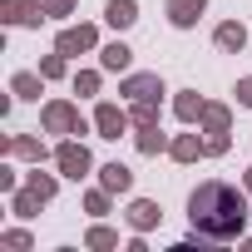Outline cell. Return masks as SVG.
Returning a JSON list of instances; mask_svg holds the SVG:
<instances>
[{
    "label": "cell",
    "mask_w": 252,
    "mask_h": 252,
    "mask_svg": "<svg viewBox=\"0 0 252 252\" xmlns=\"http://www.w3.org/2000/svg\"><path fill=\"white\" fill-rule=\"evenodd\" d=\"M139 149H144V154H158V149H163V134H158V124H149V129L139 134Z\"/></svg>",
    "instance_id": "9a60e30c"
},
{
    "label": "cell",
    "mask_w": 252,
    "mask_h": 252,
    "mask_svg": "<svg viewBox=\"0 0 252 252\" xmlns=\"http://www.w3.org/2000/svg\"><path fill=\"white\" fill-rule=\"evenodd\" d=\"M188 218H193V227H198L203 237L227 242V237H237L242 222H247V198H242L232 183H203V188L188 198Z\"/></svg>",
    "instance_id": "6da1fadb"
},
{
    "label": "cell",
    "mask_w": 252,
    "mask_h": 252,
    "mask_svg": "<svg viewBox=\"0 0 252 252\" xmlns=\"http://www.w3.org/2000/svg\"><path fill=\"white\" fill-rule=\"evenodd\" d=\"M0 10H5V20H10V25H35V20L45 15V10L35 5V0H5Z\"/></svg>",
    "instance_id": "5b68a950"
},
{
    "label": "cell",
    "mask_w": 252,
    "mask_h": 252,
    "mask_svg": "<svg viewBox=\"0 0 252 252\" xmlns=\"http://www.w3.org/2000/svg\"><path fill=\"white\" fill-rule=\"evenodd\" d=\"M89 242H94V247H114V232H109V227H94Z\"/></svg>",
    "instance_id": "603a6c76"
},
{
    "label": "cell",
    "mask_w": 252,
    "mask_h": 252,
    "mask_svg": "<svg viewBox=\"0 0 252 252\" xmlns=\"http://www.w3.org/2000/svg\"><path fill=\"white\" fill-rule=\"evenodd\" d=\"M99 173H104V193H124V188L134 183V173L124 168V163H104Z\"/></svg>",
    "instance_id": "30bf717a"
},
{
    "label": "cell",
    "mask_w": 252,
    "mask_h": 252,
    "mask_svg": "<svg viewBox=\"0 0 252 252\" xmlns=\"http://www.w3.org/2000/svg\"><path fill=\"white\" fill-rule=\"evenodd\" d=\"M154 119H158V109H154V99H139V109H134V124H139V129H149Z\"/></svg>",
    "instance_id": "ac0fdd59"
},
{
    "label": "cell",
    "mask_w": 252,
    "mask_h": 252,
    "mask_svg": "<svg viewBox=\"0 0 252 252\" xmlns=\"http://www.w3.org/2000/svg\"><path fill=\"white\" fill-rule=\"evenodd\" d=\"M40 74H50V79H55V74H64V55H50V60L40 64Z\"/></svg>",
    "instance_id": "44dd1931"
},
{
    "label": "cell",
    "mask_w": 252,
    "mask_h": 252,
    "mask_svg": "<svg viewBox=\"0 0 252 252\" xmlns=\"http://www.w3.org/2000/svg\"><path fill=\"white\" fill-rule=\"evenodd\" d=\"M94 124H99V134H104V139H119L124 129H129V119H124V114H119L114 104H99V114H94Z\"/></svg>",
    "instance_id": "277c9868"
},
{
    "label": "cell",
    "mask_w": 252,
    "mask_h": 252,
    "mask_svg": "<svg viewBox=\"0 0 252 252\" xmlns=\"http://www.w3.org/2000/svg\"><path fill=\"white\" fill-rule=\"evenodd\" d=\"M198 154H203V144H198L193 134H183V139L173 144V158H178V163H188V158H198Z\"/></svg>",
    "instance_id": "4fadbf2b"
},
{
    "label": "cell",
    "mask_w": 252,
    "mask_h": 252,
    "mask_svg": "<svg viewBox=\"0 0 252 252\" xmlns=\"http://www.w3.org/2000/svg\"><path fill=\"white\" fill-rule=\"evenodd\" d=\"M124 94H129V99H158L163 84H158V74H134L129 84H124Z\"/></svg>",
    "instance_id": "52a82bcc"
},
{
    "label": "cell",
    "mask_w": 252,
    "mask_h": 252,
    "mask_svg": "<svg viewBox=\"0 0 252 252\" xmlns=\"http://www.w3.org/2000/svg\"><path fill=\"white\" fill-rule=\"evenodd\" d=\"M129 45H104V69H129Z\"/></svg>",
    "instance_id": "7c38bea8"
},
{
    "label": "cell",
    "mask_w": 252,
    "mask_h": 252,
    "mask_svg": "<svg viewBox=\"0 0 252 252\" xmlns=\"http://www.w3.org/2000/svg\"><path fill=\"white\" fill-rule=\"evenodd\" d=\"M104 20H109L114 30H129V25L139 20V5H134V0H109V10H104Z\"/></svg>",
    "instance_id": "8992f818"
},
{
    "label": "cell",
    "mask_w": 252,
    "mask_h": 252,
    "mask_svg": "<svg viewBox=\"0 0 252 252\" xmlns=\"http://www.w3.org/2000/svg\"><path fill=\"white\" fill-rule=\"evenodd\" d=\"M218 45H222V50H242V45H247V30H242V25H218Z\"/></svg>",
    "instance_id": "8fae6325"
},
{
    "label": "cell",
    "mask_w": 252,
    "mask_h": 252,
    "mask_svg": "<svg viewBox=\"0 0 252 252\" xmlns=\"http://www.w3.org/2000/svg\"><path fill=\"white\" fill-rule=\"evenodd\" d=\"M203 109H208V104H203L198 94H183V99H178V119H198Z\"/></svg>",
    "instance_id": "e0dca14e"
},
{
    "label": "cell",
    "mask_w": 252,
    "mask_h": 252,
    "mask_svg": "<svg viewBox=\"0 0 252 252\" xmlns=\"http://www.w3.org/2000/svg\"><path fill=\"white\" fill-rule=\"evenodd\" d=\"M203 119H208V134H213V129H227V109H218V104H208Z\"/></svg>",
    "instance_id": "d6986e66"
},
{
    "label": "cell",
    "mask_w": 252,
    "mask_h": 252,
    "mask_svg": "<svg viewBox=\"0 0 252 252\" xmlns=\"http://www.w3.org/2000/svg\"><path fill=\"white\" fill-rule=\"evenodd\" d=\"M247 193H252V173H247Z\"/></svg>",
    "instance_id": "d4e9b609"
},
{
    "label": "cell",
    "mask_w": 252,
    "mask_h": 252,
    "mask_svg": "<svg viewBox=\"0 0 252 252\" xmlns=\"http://www.w3.org/2000/svg\"><path fill=\"white\" fill-rule=\"evenodd\" d=\"M15 94L20 99H40V79L35 74H15Z\"/></svg>",
    "instance_id": "2e32d148"
},
{
    "label": "cell",
    "mask_w": 252,
    "mask_h": 252,
    "mask_svg": "<svg viewBox=\"0 0 252 252\" xmlns=\"http://www.w3.org/2000/svg\"><path fill=\"white\" fill-rule=\"evenodd\" d=\"M203 5H208V0H168V20L173 25H193L203 15Z\"/></svg>",
    "instance_id": "9c48e42d"
},
{
    "label": "cell",
    "mask_w": 252,
    "mask_h": 252,
    "mask_svg": "<svg viewBox=\"0 0 252 252\" xmlns=\"http://www.w3.org/2000/svg\"><path fill=\"white\" fill-rule=\"evenodd\" d=\"M55 158H60V168H64L69 178H84V173H89V149H84V144H60Z\"/></svg>",
    "instance_id": "7a4b0ae2"
},
{
    "label": "cell",
    "mask_w": 252,
    "mask_h": 252,
    "mask_svg": "<svg viewBox=\"0 0 252 252\" xmlns=\"http://www.w3.org/2000/svg\"><path fill=\"white\" fill-rule=\"evenodd\" d=\"M74 89H79V94H94V89H99V74H79Z\"/></svg>",
    "instance_id": "7402d4cb"
},
{
    "label": "cell",
    "mask_w": 252,
    "mask_h": 252,
    "mask_svg": "<svg viewBox=\"0 0 252 252\" xmlns=\"http://www.w3.org/2000/svg\"><path fill=\"white\" fill-rule=\"evenodd\" d=\"M129 218H134V227H154V222H158L163 213H158L154 203H134V213H129Z\"/></svg>",
    "instance_id": "5bb4252c"
},
{
    "label": "cell",
    "mask_w": 252,
    "mask_h": 252,
    "mask_svg": "<svg viewBox=\"0 0 252 252\" xmlns=\"http://www.w3.org/2000/svg\"><path fill=\"white\" fill-rule=\"evenodd\" d=\"M89 45H94V30H89V25H74V30L60 35V55H79V50H89Z\"/></svg>",
    "instance_id": "ba28073f"
},
{
    "label": "cell",
    "mask_w": 252,
    "mask_h": 252,
    "mask_svg": "<svg viewBox=\"0 0 252 252\" xmlns=\"http://www.w3.org/2000/svg\"><path fill=\"white\" fill-rule=\"evenodd\" d=\"M30 193H35V198H40V203H45V198H50V193H55V183H50V178H40V173H35V178H30Z\"/></svg>",
    "instance_id": "ffe728a7"
},
{
    "label": "cell",
    "mask_w": 252,
    "mask_h": 252,
    "mask_svg": "<svg viewBox=\"0 0 252 252\" xmlns=\"http://www.w3.org/2000/svg\"><path fill=\"white\" fill-rule=\"evenodd\" d=\"M45 124H50L55 134H60V129H74V134H84V119H79L69 104H50V109H45Z\"/></svg>",
    "instance_id": "3957f363"
},
{
    "label": "cell",
    "mask_w": 252,
    "mask_h": 252,
    "mask_svg": "<svg viewBox=\"0 0 252 252\" xmlns=\"http://www.w3.org/2000/svg\"><path fill=\"white\" fill-rule=\"evenodd\" d=\"M237 99H242V104L252 109V79H242V84H237Z\"/></svg>",
    "instance_id": "cb8c5ba5"
}]
</instances>
